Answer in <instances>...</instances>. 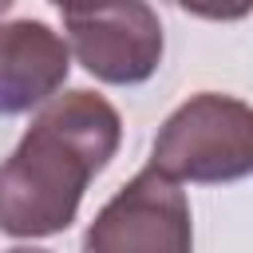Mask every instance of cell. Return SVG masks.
<instances>
[{"label":"cell","instance_id":"cell-6","mask_svg":"<svg viewBox=\"0 0 253 253\" xmlns=\"http://www.w3.org/2000/svg\"><path fill=\"white\" fill-rule=\"evenodd\" d=\"M182 12L198 16V20H213V24H233L253 16V0H174Z\"/></svg>","mask_w":253,"mask_h":253},{"label":"cell","instance_id":"cell-1","mask_svg":"<svg viewBox=\"0 0 253 253\" xmlns=\"http://www.w3.org/2000/svg\"><path fill=\"white\" fill-rule=\"evenodd\" d=\"M119 142L123 119L103 95L79 87L47 99L0 162V233H63L79 213L87 182L119 154Z\"/></svg>","mask_w":253,"mask_h":253},{"label":"cell","instance_id":"cell-9","mask_svg":"<svg viewBox=\"0 0 253 253\" xmlns=\"http://www.w3.org/2000/svg\"><path fill=\"white\" fill-rule=\"evenodd\" d=\"M12 4H16V0H0V16H4V12L12 8Z\"/></svg>","mask_w":253,"mask_h":253},{"label":"cell","instance_id":"cell-7","mask_svg":"<svg viewBox=\"0 0 253 253\" xmlns=\"http://www.w3.org/2000/svg\"><path fill=\"white\" fill-rule=\"evenodd\" d=\"M47 4H55L59 12H71V8H79V4H87V0H47Z\"/></svg>","mask_w":253,"mask_h":253},{"label":"cell","instance_id":"cell-5","mask_svg":"<svg viewBox=\"0 0 253 253\" xmlns=\"http://www.w3.org/2000/svg\"><path fill=\"white\" fill-rule=\"evenodd\" d=\"M71 47L43 20L0 24V115H28L67 83Z\"/></svg>","mask_w":253,"mask_h":253},{"label":"cell","instance_id":"cell-3","mask_svg":"<svg viewBox=\"0 0 253 253\" xmlns=\"http://www.w3.org/2000/svg\"><path fill=\"white\" fill-rule=\"evenodd\" d=\"M63 40L87 75L111 87L146 83L162 63V20L146 0H87L63 12Z\"/></svg>","mask_w":253,"mask_h":253},{"label":"cell","instance_id":"cell-8","mask_svg":"<svg viewBox=\"0 0 253 253\" xmlns=\"http://www.w3.org/2000/svg\"><path fill=\"white\" fill-rule=\"evenodd\" d=\"M8 253H47V249H32V245H16V249H8Z\"/></svg>","mask_w":253,"mask_h":253},{"label":"cell","instance_id":"cell-2","mask_svg":"<svg viewBox=\"0 0 253 253\" xmlns=\"http://www.w3.org/2000/svg\"><path fill=\"white\" fill-rule=\"evenodd\" d=\"M150 166L174 182L221 186L253 174V107L221 91L190 95L154 134Z\"/></svg>","mask_w":253,"mask_h":253},{"label":"cell","instance_id":"cell-4","mask_svg":"<svg viewBox=\"0 0 253 253\" xmlns=\"http://www.w3.org/2000/svg\"><path fill=\"white\" fill-rule=\"evenodd\" d=\"M83 253H194L186 194L154 166L138 170L95 213L83 233Z\"/></svg>","mask_w":253,"mask_h":253}]
</instances>
